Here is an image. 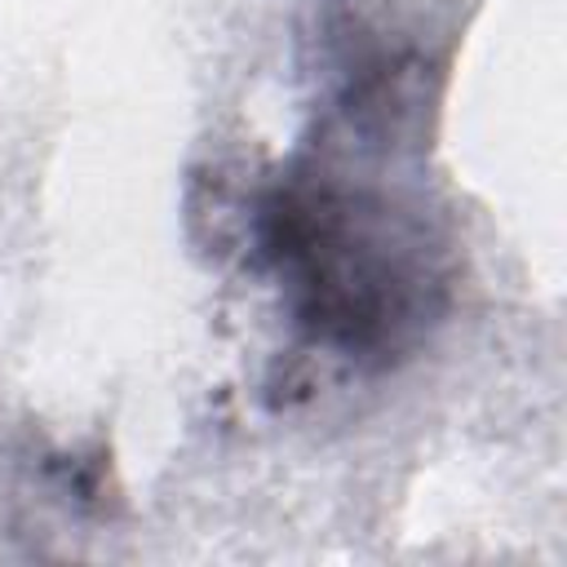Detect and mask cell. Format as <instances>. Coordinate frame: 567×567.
Listing matches in <instances>:
<instances>
[{"mask_svg":"<svg viewBox=\"0 0 567 567\" xmlns=\"http://www.w3.org/2000/svg\"><path fill=\"white\" fill-rule=\"evenodd\" d=\"M261 244L292 288L297 319L350 359H390L443 301L425 226L372 190L292 177L261 204Z\"/></svg>","mask_w":567,"mask_h":567,"instance_id":"1","label":"cell"}]
</instances>
